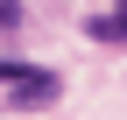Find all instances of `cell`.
I'll return each mask as SVG.
<instances>
[{
    "label": "cell",
    "mask_w": 127,
    "mask_h": 120,
    "mask_svg": "<svg viewBox=\"0 0 127 120\" xmlns=\"http://www.w3.org/2000/svg\"><path fill=\"white\" fill-rule=\"evenodd\" d=\"M113 21H127V0H120V7H113Z\"/></svg>",
    "instance_id": "obj_4"
},
{
    "label": "cell",
    "mask_w": 127,
    "mask_h": 120,
    "mask_svg": "<svg viewBox=\"0 0 127 120\" xmlns=\"http://www.w3.org/2000/svg\"><path fill=\"white\" fill-rule=\"evenodd\" d=\"M0 85L14 92V106H50V99L64 92L57 71H28V64H14V57H0Z\"/></svg>",
    "instance_id": "obj_1"
},
{
    "label": "cell",
    "mask_w": 127,
    "mask_h": 120,
    "mask_svg": "<svg viewBox=\"0 0 127 120\" xmlns=\"http://www.w3.org/2000/svg\"><path fill=\"white\" fill-rule=\"evenodd\" d=\"M0 28H21V7L14 0H0Z\"/></svg>",
    "instance_id": "obj_3"
},
{
    "label": "cell",
    "mask_w": 127,
    "mask_h": 120,
    "mask_svg": "<svg viewBox=\"0 0 127 120\" xmlns=\"http://www.w3.org/2000/svg\"><path fill=\"white\" fill-rule=\"evenodd\" d=\"M92 35H99V42H127V21H113V14H106V21H92Z\"/></svg>",
    "instance_id": "obj_2"
}]
</instances>
